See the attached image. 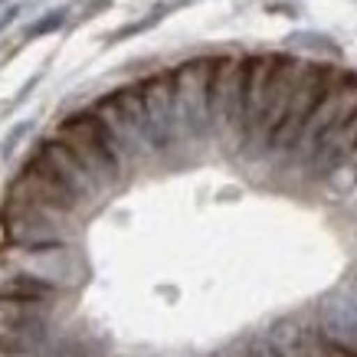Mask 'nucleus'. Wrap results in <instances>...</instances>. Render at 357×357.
<instances>
[{
	"instance_id": "20",
	"label": "nucleus",
	"mask_w": 357,
	"mask_h": 357,
	"mask_svg": "<svg viewBox=\"0 0 357 357\" xmlns=\"http://www.w3.org/2000/svg\"><path fill=\"white\" fill-rule=\"evenodd\" d=\"M109 3H112V0H92L86 10H82V17H86V20H89V17H96V13H98V10H105Z\"/></svg>"
},
{
	"instance_id": "12",
	"label": "nucleus",
	"mask_w": 357,
	"mask_h": 357,
	"mask_svg": "<svg viewBox=\"0 0 357 357\" xmlns=\"http://www.w3.org/2000/svg\"><path fill=\"white\" fill-rule=\"evenodd\" d=\"M112 102H115V109L121 112V119H125V125L131 128V135L141 141V148H144L148 154L158 151V144H154V131H151V119H148L144 96H141V82L115 89V92H112Z\"/></svg>"
},
{
	"instance_id": "18",
	"label": "nucleus",
	"mask_w": 357,
	"mask_h": 357,
	"mask_svg": "<svg viewBox=\"0 0 357 357\" xmlns=\"http://www.w3.org/2000/svg\"><path fill=\"white\" fill-rule=\"evenodd\" d=\"M30 131H33V121H20V125H13L10 135H7V141L0 144V154H3V158H10V154L17 151V144L23 141V135H30Z\"/></svg>"
},
{
	"instance_id": "16",
	"label": "nucleus",
	"mask_w": 357,
	"mask_h": 357,
	"mask_svg": "<svg viewBox=\"0 0 357 357\" xmlns=\"http://www.w3.org/2000/svg\"><path fill=\"white\" fill-rule=\"evenodd\" d=\"M171 7H177V3H164V7H154L148 17H141V20H135V23H125L121 30H115L109 36V43H121V40H128V36H138V33H144V30H151V26H158V23L167 17V10Z\"/></svg>"
},
{
	"instance_id": "14",
	"label": "nucleus",
	"mask_w": 357,
	"mask_h": 357,
	"mask_svg": "<svg viewBox=\"0 0 357 357\" xmlns=\"http://www.w3.org/2000/svg\"><path fill=\"white\" fill-rule=\"evenodd\" d=\"M92 112H96L98 119L105 121V128L112 131V138H115V144L121 148V154H125V161H135V158H144V148H141V141L131 135V128L125 125V119H121V112L115 109V102H112V96L98 98L96 105H92Z\"/></svg>"
},
{
	"instance_id": "23",
	"label": "nucleus",
	"mask_w": 357,
	"mask_h": 357,
	"mask_svg": "<svg viewBox=\"0 0 357 357\" xmlns=\"http://www.w3.org/2000/svg\"><path fill=\"white\" fill-rule=\"evenodd\" d=\"M3 3H7V0H0V7H3Z\"/></svg>"
},
{
	"instance_id": "21",
	"label": "nucleus",
	"mask_w": 357,
	"mask_h": 357,
	"mask_svg": "<svg viewBox=\"0 0 357 357\" xmlns=\"http://www.w3.org/2000/svg\"><path fill=\"white\" fill-rule=\"evenodd\" d=\"M17 13H20V10H17V7H7V10L0 13V33L7 30V26H10L13 20H17Z\"/></svg>"
},
{
	"instance_id": "19",
	"label": "nucleus",
	"mask_w": 357,
	"mask_h": 357,
	"mask_svg": "<svg viewBox=\"0 0 357 357\" xmlns=\"http://www.w3.org/2000/svg\"><path fill=\"white\" fill-rule=\"evenodd\" d=\"M292 43L298 46H312V50H328V53H337V46L328 40V36H312V33H295V36H289Z\"/></svg>"
},
{
	"instance_id": "2",
	"label": "nucleus",
	"mask_w": 357,
	"mask_h": 357,
	"mask_svg": "<svg viewBox=\"0 0 357 357\" xmlns=\"http://www.w3.org/2000/svg\"><path fill=\"white\" fill-rule=\"evenodd\" d=\"M174 73V96H177V125L187 138H204L213 115H210V79H213V59L197 56L181 63Z\"/></svg>"
},
{
	"instance_id": "11",
	"label": "nucleus",
	"mask_w": 357,
	"mask_h": 357,
	"mask_svg": "<svg viewBox=\"0 0 357 357\" xmlns=\"http://www.w3.org/2000/svg\"><path fill=\"white\" fill-rule=\"evenodd\" d=\"M279 56L266 53V56H249L246 59V131L256 135L266 112V96H269V82L275 73Z\"/></svg>"
},
{
	"instance_id": "17",
	"label": "nucleus",
	"mask_w": 357,
	"mask_h": 357,
	"mask_svg": "<svg viewBox=\"0 0 357 357\" xmlns=\"http://www.w3.org/2000/svg\"><path fill=\"white\" fill-rule=\"evenodd\" d=\"M66 17H69V10H66V7H56V10L43 13L40 20H36V23H30V26L23 30V40H40V36H50V33L63 30Z\"/></svg>"
},
{
	"instance_id": "1",
	"label": "nucleus",
	"mask_w": 357,
	"mask_h": 357,
	"mask_svg": "<svg viewBox=\"0 0 357 357\" xmlns=\"http://www.w3.org/2000/svg\"><path fill=\"white\" fill-rule=\"evenodd\" d=\"M56 138L82 161V167L96 177V184L102 190L115 184L125 171V164H128L115 138H112V131L105 128V121L98 119L96 112H73L69 119L59 121Z\"/></svg>"
},
{
	"instance_id": "6",
	"label": "nucleus",
	"mask_w": 357,
	"mask_h": 357,
	"mask_svg": "<svg viewBox=\"0 0 357 357\" xmlns=\"http://www.w3.org/2000/svg\"><path fill=\"white\" fill-rule=\"evenodd\" d=\"M210 115L213 125L246 131V59L217 56L210 79Z\"/></svg>"
},
{
	"instance_id": "22",
	"label": "nucleus",
	"mask_w": 357,
	"mask_h": 357,
	"mask_svg": "<svg viewBox=\"0 0 357 357\" xmlns=\"http://www.w3.org/2000/svg\"><path fill=\"white\" fill-rule=\"evenodd\" d=\"M252 357H279V351H275L272 344H266V347H259V351H256Z\"/></svg>"
},
{
	"instance_id": "9",
	"label": "nucleus",
	"mask_w": 357,
	"mask_h": 357,
	"mask_svg": "<svg viewBox=\"0 0 357 357\" xmlns=\"http://www.w3.org/2000/svg\"><path fill=\"white\" fill-rule=\"evenodd\" d=\"M302 69H305V59H295V56H279L275 63V73H272V82H269V96H266V112H262V121H259V131L262 138H269L279 131L285 112H289V102L295 96V86L302 79Z\"/></svg>"
},
{
	"instance_id": "3",
	"label": "nucleus",
	"mask_w": 357,
	"mask_h": 357,
	"mask_svg": "<svg viewBox=\"0 0 357 357\" xmlns=\"http://www.w3.org/2000/svg\"><path fill=\"white\" fill-rule=\"evenodd\" d=\"M337 76H341V73L325 63H305L302 79H298V86H295L292 102H289V112H285L279 131L272 135V144L295 148V144L302 141L305 125H308V119L314 115V109L321 105V98L328 96V89L337 82Z\"/></svg>"
},
{
	"instance_id": "4",
	"label": "nucleus",
	"mask_w": 357,
	"mask_h": 357,
	"mask_svg": "<svg viewBox=\"0 0 357 357\" xmlns=\"http://www.w3.org/2000/svg\"><path fill=\"white\" fill-rule=\"evenodd\" d=\"M50 337V308L46 302H23L0 295V351L3 357L26 354L46 347Z\"/></svg>"
},
{
	"instance_id": "5",
	"label": "nucleus",
	"mask_w": 357,
	"mask_h": 357,
	"mask_svg": "<svg viewBox=\"0 0 357 357\" xmlns=\"http://www.w3.org/2000/svg\"><path fill=\"white\" fill-rule=\"evenodd\" d=\"M0 229L10 246L20 249H50V246H63V227H59V213L43 210L36 204L7 197V204L0 210Z\"/></svg>"
},
{
	"instance_id": "10",
	"label": "nucleus",
	"mask_w": 357,
	"mask_h": 357,
	"mask_svg": "<svg viewBox=\"0 0 357 357\" xmlns=\"http://www.w3.org/2000/svg\"><path fill=\"white\" fill-rule=\"evenodd\" d=\"M36 151H40L46 161H50V167L59 174V181H63V184L69 187V190H73V194H76L82 204H86V200H92V197H98V190H102V187L96 184V177H92V174L82 167V161H79L76 154L69 151V148H66L59 138L43 141Z\"/></svg>"
},
{
	"instance_id": "8",
	"label": "nucleus",
	"mask_w": 357,
	"mask_h": 357,
	"mask_svg": "<svg viewBox=\"0 0 357 357\" xmlns=\"http://www.w3.org/2000/svg\"><path fill=\"white\" fill-rule=\"evenodd\" d=\"M141 96H144V109L151 119L154 144L164 151L174 138H177V96H174V73H154V76L141 79Z\"/></svg>"
},
{
	"instance_id": "13",
	"label": "nucleus",
	"mask_w": 357,
	"mask_h": 357,
	"mask_svg": "<svg viewBox=\"0 0 357 357\" xmlns=\"http://www.w3.org/2000/svg\"><path fill=\"white\" fill-rule=\"evenodd\" d=\"M0 295L7 298H23V302H50L59 295V285L56 282H46L33 272H10L0 279Z\"/></svg>"
},
{
	"instance_id": "7",
	"label": "nucleus",
	"mask_w": 357,
	"mask_h": 357,
	"mask_svg": "<svg viewBox=\"0 0 357 357\" xmlns=\"http://www.w3.org/2000/svg\"><path fill=\"white\" fill-rule=\"evenodd\" d=\"M354 115H357V76H344L341 73L335 86L328 89V96L321 98V105L308 119L302 141H308L312 151L318 154Z\"/></svg>"
},
{
	"instance_id": "15",
	"label": "nucleus",
	"mask_w": 357,
	"mask_h": 357,
	"mask_svg": "<svg viewBox=\"0 0 357 357\" xmlns=\"http://www.w3.org/2000/svg\"><path fill=\"white\" fill-rule=\"evenodd\" d=\"M298 344H302V351L308 357H357L351 351H344V347L331 344L328 337H321L318 328H298Z\"/></svg>"
}]
</instances>
